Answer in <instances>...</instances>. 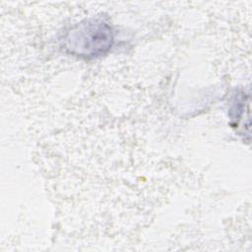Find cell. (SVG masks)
<instances>
[{"label": "cell", "mask_w": 252, "mask_h": 252, "mask_svg": "<svg viewBox=\"0 0 252 252\" xmlns=\"http://www.w3.org/2000/svg\"><path fill=\"white\" fill-rule=\"evenodd\" d=\"M68 48L82 56H96L111 46L110 27L103 22L83 24L66 39Z\"/></svg>", "instance_id": "cell-1"}]
</instances>
